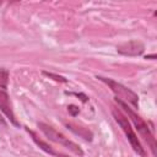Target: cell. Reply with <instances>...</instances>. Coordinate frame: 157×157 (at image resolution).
Here are the masks:
<instances>
[{"instance_id": "cell-1", "label": "cell", "mask_w": 157, "mask_h": 157, "mask_svg": "<svg viewBox=\"0 0 157 157\" xmlns=\"http://www.w3.org/2000/svg\"><path fill=\"white\" fill-rule=\"evenodd\" d=\"M115 102L128 113V115H129V118L131 119V121L134 123V125H135V128L137 129V131H139V134L141 135V137H144L146 141H147V144L150 145V148H151V151H152V153H153V156H156V140H155V137H153V134H152V131H151V129L148 128V125H147V123L140 117V115H137L130 107H128V104L125 103V102H123V101H120L119 98H117L115 97Z\"/></svg>"}, {"instance_id": "cell-2", "label": "cell", "mask_w": 157, "mask_h": 157, "mask_svg": "<svg viewBox=\"0 0 157 157\" xmlns=\"http://www.w3.org/2000/svg\"><path fill=\"white\" fill-rule=\"evenodd\" d=\"M38 128H39V130H40L50 141L56 142V144H59V145L66 147L67 150H70L71 152H74V153L77 155L78 157H82V156H83V151H82V148H81L77 144H75L74 141L69 140V137H66L64 134H61V132H59L58 130H55L53 126H50V125H48V124H45V123H38Z\"/></svg>"}, {"instance_id": "cell-3", "label": "cell", "mask_w": 157, "mask_h": 157, "mask_svg": "<svg viewBox=\"0 0 157 157\" xmlns=\"http://www.w3.org/2000/svg\"><path fill=\"white\" fill-rule=\"evenodd\" d=\"M112 114H113L115 121L118 123V125L121 128V130H123L124 134L126 135V137H128V140H129L131 147L134 148V151H135L136 153H139L140 156L144 157V156H145V150H144L141 142L139 141L137 135L134 132V130H132V128H131V125H130L128 118H126L119 109H117V108H113V109H112Z\"/></svg>"}, {"instance_id": "cell-4", "label": "cell", "mask_w": 157, "mask_h": 157, "mask_svg": "<svg viewBox=\"0 0 157 157\" xmlns=\"http://www.w3.org/2000/svg\"><path fill=\"white\" fill-rule=\"evenodd\" d=\"M97 78L101 80L102 82H104L105 85H108L109 88L115 93L117 98H119L120 101H123V102H125V103L128 102V103H130L131 105H134L135 108H137V105H139V96H137L134 91H131L130 88L125 87L124 85H121V83L114 81L113 78L103 77V76H97Z\"/></svg>"}, {"instance_id": "cell-5", "label": "cell", "mask_w": 157, "mask_h": 157, "mask_svg": "<svg viewBox=\"0 0 157 157\" xmlns=\"http://www.w3.org/2000/svg\"><path fill=\"white\" fill-rule=\"evenodd\" d=\"M144 50H145L144 43L137 39H132V40H129V42L117 45V52L119 54L126 55V56H139L144 53Z\"/></svg>"}, {"instance_id": "cell-6", "label": "cell", "mask_w": 157, "mask_h": 157, "mask_svg": "<svg viewBox=\"0 0 157 157\" xmlns=\"http://www.w3.org/2000/svg\"><path fill=\"white\" fill-rule=\"evenodd\" d=\"M0 110L6 115V118L10 120L11 124H13L15 126H20V123L16 119V115L11 108L10 97L6 92V90H0Z\"/></svg>"}, {"instance_id": "cell-7", "label": "cell", "mask_w": 157, "mask_h": 157, "mask_svg": "<svg viewBox=\"0 0 157 157\" xmlns=\"http://www.w3.org/2000/svg\"><path fill=\"white\" fill-rule=\"evenodd\" d=\"M26 130L28 131V134L32 136V139H33V141L43 150V151H45L47 153H49V155H52V156H55V157H69V156H66V155H64V153H61V152H58V151H55L50 145H48L45 141H43L42 139H39V136L33 131V130H29L28 128H26Z\"/></svg>"}, {"instance_id": "cell-8", "label": "cell", "mask_w": 157, "mask_h": 157, "mask_svg": "<svg viewBox=\"0 0 157 157\" xmlns=\"http://www.w3.org/2000/svg\"><path fill=\"white\" fill-rule=\"evenodd\" d=\"M66 126H67L71 131H74L75 134L82 136L85 140H88V141L92 140V132H91L88 129H86V128H81V126H77V125H74V124H71V123H67Z\"/></svg>"}, {"instance_id": "cell-9", "label": "cell", "mask_w": 157, "mask_h": 157, "mask_svg": "<svg viewBox=\"0 0 157 157\" xmlns=\"http://www.w3.org/2000/svg\"><path fill=\"white\" fill-rule=\"evenodd\" d=\"M9 83V71L6 69H0V90H6Z\"/></svg>"}, {"instance_id": "cell-10", "label": "cell", "mask_w": 157, "mask_h": 157, "mask_svg": "<svg viewBox=\"0 0 157 157\" xmlns=\"http://www.w3.org/2000/svg\"><path fill=\"white\" fill-rule=\"evenodd\" d=\"M43 74H44L45 76H48V77H52V78L55 80V81H59V82H67V80H66L65 77H63V76H59V75H55V74H52V72H47V71H43Z\"/></svg>"}, {"instance_id": "cell-11", "label": "cell", "mask_w": 157, "mask_h": 157, "mask_svg": "<svg viewBox=\"0 0 157 157\" xmlns=\"http://www.w3.org/2000/svg\"><path fill=\"white\" fill-rule=\"evenodd\" d=\"M67 110H69V113H70L72 117H75V115H77V114L80 113L78 107H76V105H74V104H70V105L67 107Z\"/></svg>"}, {"instance_id": "cell-12", "label": "cell", "mask_w": 157, "mask_h": 157, "mask_svg": "<svg viewBox=\"0 0 157 157\" xmlns=\"http://www.w3.org/2000/svg\"><path fill=\"white\" fill-rule=\"evenodd\" d=\"M156 58V55L155 54H152V55H148V56H146V59H155Z\"/></svg>"}]
</instances>
